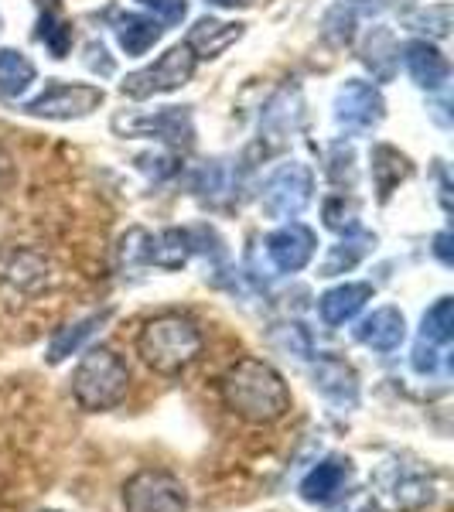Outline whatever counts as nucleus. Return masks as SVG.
I'll return each mask as SVG.
<instances>
[{
	"instance_id": "obj_22",
	"label": "nucleus",
	"mask_w": 454,
	"mask_h": 512,
	"mask_svg": "<svg viewBox=\"0 0 454 512\" xmlns=\"http://www.w3.org/2000/svg\"><path fill=\"white\" fill-rule=\"evenodd\" d=\"M373 246H376V236L362 233V229L359 233L342 236V243H335L332 250H328L325 263H321V277H338V274H345V270L359 267V263L373 253Z\"/></svg>"
},
{
	"instance_id": "obj_30",
	"label": "nucleus",
	"mask_w": 454,
	"mask_h": 512,
	"mask_svg": "<svg viewBox=\"0 0 454 512\" xmlns=\"http://www.w3.org/2000/svg\"><path fill=\"white\" fill-rule=\"evenodd\" d=\"M441 366H448V349H444V345H431V342H417V349H414L417 373L434 376V373H441Z\"/></svg>"
},
{
	"instance_id": "obj_32",
	"label": "nucleus",
	"mask_w": 454,
	"mask_h": 512,
	"mask_svg": "<svg viewBox=\"0 0 454 512\" xmlns=\"http://www.w3.org/2000/svg\"><path fill=\"white\" fill-rule=\"evenodd\" d=\"M434 253L441 256V263H451V233H441L434 239Z\"/></svg>"
},
{
	"instance_id": "obj_31",
	"label": "nucleus",
	"mask_w": 454,
	"mask_h": 512,
	"mask_svg": "<svg viewBox=\"0 0 454 512\" xmlns=\"http://www.w3.org/2000/svg\"><path fill=\"white\" fill-rule=\"evenodd\" d=\"M147 11H154L164 24H181L188 14V0H140Z\"/></svg>"
},
{
	"instance_id": "obj_6",
	"label": "nucleus",
	"mask_w": 454,
	"mask_h": 512,
	"mask_svg": "<svg viewBox=\"0 0 454 512\" xmlns=\"http://www.w3.org/2000/svg\"><path fill=\"white\" fill-rule=\"evenodd\" d=\"M195 62L198 59L188 52L185 45H175V48H168V52H164L154 65L130 72V76L120 82V89H123V96H130V99L171 93V89H181L188 79L195 76Z\"/></svg>"
},
{
	"instance_id": "obj_26",
	"label": "nucleus",
	"mask_w": 454,
	"mask_h": 512,
	"mask_svg": "<svg viewBox=\"0 0 454 512\" xmlns=\"http://www.w3.org/2000/svg\"><path fill=\"white\" fill-rule=\"evenodd\" d=\"M454 335V301L451 297H441L431 311L424 315V325H420V342H431V345H444L448 349Z\"/></svg>"
},
{
	"instance_id": "obj_29",
	"label": "nucleus",
	"mask_w": 454,
	"mask_h": 512,
	"mask_svg": "<svg viewBox=\"0 0 454 512\" xmlns=\"http://www.w3.org/2000/svg\"><path fill=\"white\" fill-rule=\"evenodd\" d=\"M417 31H431L434 38H444L451 31V4H434V7H427V11H420L414 21Z\"/></svg>"
},
{
	"instance_id": "obj_15",
	"label": "nucleus",
	"mask_w": 454,
	"mask_h": 512,
	"mask_svg": "<svg viewBox=\"0 0 454 512\" xmlns=\"http://www.w3.org/2000/svg\"><path fill=\"white\" fill-rule=\"evenodd\" d=\"M369 301H373V284H338L318 297V315L328 328H338L356 318Z\"/></svg>"
},
{
	"instance_id": "obj_11",
	"label": "nucleus",
	"mask_w": 454,
	"mask_h": 512,
	"mask_svg": "<svg viewBox=\"0 0 454 512\" xmlns=\"http://www.w3.org/2000/svg\"><path fill=\"white\" fill-rule=\"evenodd\" d=\"M315 250H318V236L311 233L304 222H294V219L284 222V226L267 236V256L280 274H297V270H304L315 260Z\"/></svg>"
},
{
	"instance_id": "obj_17",
	"label": "nucleus",
	"mask_w": 454,
	"mask_h": 512,
	"mask_svg": "<svg viewBox=\"0 0 454 512\" xmlns=\"http://www.w3.org/2000/svg\"><path fill=\"white\" fill-rule=\"evenodd\" d=\"M356 338L373 352H396L403 345V338H407V318L396 308H376L356 328Z\"/></svg>"
},
{
	"instance_id": "obj_16",
	"label": "nucleus",
	"mask_w": 454,
	"mask_h": 512,
	"mask_svg": "<svg viewBox=\"0 0 454 512\" xmlns=\"http://www.w3.org/2000/svg\"><path fill=\"white\" fill-rule=\"evenodd\" d=\"M243 38V24L236 21H216V18H202L195 21V28L188 31L185 48L195 59H219L229 45Z\"/></svg>"
},
{
	"instance_id": "obj_10",
	"label": "nucleus",
	"mask_w": 454,
	"mask_h": 512,
	"mask_svg": "<svg viewBox=\"0 0 454 512\" xmlns=\"http://www.w3.org/2000/svg\"><path fill=\"white\" fill-rule=\"evenodd\" d=\"M113 127L120 134L130 137H154L164 140V144H175V147H188L195 140V127H192V113L188 106H164V110H154L147 117H120Z\"/></svg>"
},
{
	"instance_id": "obj_27",
	"label": "nucleus",
	"mask_w": 454,
	"mask_h": 512,
	"mask_svg": "<svg viewBox=\"0 0 454 512\" xmlns=\"http://www.w3.org/2000/svg\"><path fill=\"white\" fill-rule=\"evenodd\" d=\"M35 35H38L41 45L48 48V55H52V59H65V55H69V48H72V28L59 18V14H52V11L41 14Z\"/></svg>"
},
{
	"instance_id": "obj_5",
	"label": "nucleus",
	"mask_w": 454,
	"mask_h": 512,
	"mask_svg": "<svg viewBox=\"0 0 454 512\" xmlns=\"http://www.w3.org/2000/svg\"><path fill=\"white\" fill-rule=\"evenodd\" d=\"M127 512H188V489L178 475L161 468H144L123 485Z\"/></svg>"
},
{
	"instance_id": "obj_8",
	"label": "nucleus",
	"mask_w": 454,
	"mask_h": 512,
	"mask_svg": "<svg viewBox=\"0 0 454 512\" xmlns=\"http://www.w3.org/2000/svg\"><path fill=\"white\" fill-rule=\"evenodd\" d=\"M383 117H386L383 93L376 86H369V82L349 79L335 93V123L345 134L352 137L369 134V130H376L383 123Z\"/></svg>"
},
{
	"instance_id": "obj_19",
	"label": "nucleus",
	"mask_w": 454,
	"mask_h": 512,
	"mask_svg": "<svg viewBox=\"0 0 454 512\" xmlns=\"http://www.w3.org/2000/svg\"><path fill=\"white\" fill-rule=\"evenodd\" d=\"M349 475H352L349 461H342V458L321 461V465H315L308 475L301 478V499L325 506V502H332L335 495L349 485Z\"/></svg>"
},
{
	"instance_id": "obj_24",
	"label": "nucleus",
	"mask_w": 454,
	"mask_h": 512,
	"mask_svg": "<svg viewBox=\"0 0 454 512\" xmlns=\"http://www.w3.org/2000/svg\"><path fill=\"white\" fill-rule=\"evenodd\" d=\"M35 82V62L18 48H0V93L18 99Z\"/></svg>"
},
{
	"instance_id": "obj_34",
	"label": "nucleus",
	"mask_w": 454,
	"mask_h": 512,
	"mask_svg": "<svg viewBox=\"0 0 454 512\" xmlns=\"http://www.w3.org/2000/svg\"><path fill=\"white\" fill-rule=\"evenodd\" d=\"M45 512H55V509H45Z\"/></svg>"
},
{
	"instance_id": "obj_3",
	"label": "nucleus",
	"mask_w": 454,
	"mask_h": 512,
	"mask_svg": "<svg viewBox=\"0 0 454 512\" xmlns=\"http://www.w3.org/2000/svg\"><path fill=\"white\" fill-rule=\"evenodd\" d=\"M130 390V366L113 349H89L72 369V400L86 414H106L120 407Z\"/></svg>"
},
{
	"instance_id": "obj_14",
	"label": "nucleus",
	"mask_w": 454,
	"mask_h": 512,
	"mask_svg": "<svg viewBox=\"0 0 454 512\" xmlns=\"http://www.w3.org/2000/svg\"><path fill=\"white\" fill-rule=\"evenodd\" d=\"M311 379H315V390L325 400L338 403V407H356L359 403V376L345 359L321 355L315 366H311Z\"/></svg>"
},
{
	"instance_id": "obj_9",
	"label": "nucleus",
	"mask_w": 454,
	"mask_h": 512,
	"mask_svg": "<svg viewBox=\"0 0 454 512\" xmlns=\"http://www.w3.org/2000/svg\"><path fill=\"white\" fill-rule=\"evenodd\" d=\"M376 489L393 509L414 512L434 499V478L431 472H420V468L403 465V461H386L376 472Z\"/></svg>"
},
{
	"instance_id": "obj_21",
	"label": "nucleus",
	"mask_w": 454,
	"mask_h": 512,
	"mask_svg": "<svg viewBox=\"0 0 454 512\" xmlns=\"http://www.w3.org/2000/svg\"><path fill=\"white\" fill-rule=\"evenodd\" d=\"M161 35H164V28L158 18H147V14H120L117 18V41L130 59L151 52Z\"/></svg>"
},
{
	"instance_id": "obj_4",
	"label": "nucleus",
	"mask_w": 454,
	"mask_h": 512,
	"mask_svg": "<svg viewBox=\"0 0 454 512\" xmlns=\"http://www.w3.org/2000/svg\"><path fill=\"white\" fill-rule=\"evenodd\" d=\"M311 192H315V178L304 164H280L267 175L260 188V205L270 219L277 222H291L308 209Z\"/></svg>"
},
{
	"instance_id": "obj_28",
	"label": "nucleus",
	"mask_w": 454,
	"mask_h": 512,
	"mask_svg": "<svg viewBox=\"0 0 454 512\" xmlns=\"http://www.w3.org/2000/svg\"><path fill=\"white\" fill-rule=\"evenodd\" d=\"M321 216H325V226L338 236L359 233V209H356V202H349L345 195L328 198L325 209H321Z\"/></svg>"
},
{
	"instance_id": "obj_12",
	"label": "nucleus",
	"mask_w": 454,
	"mask_h": 512,
	"mask_svg": "<svg viewBox=\"0 0 454 512\" xmlns=\"http://www.w3.org/2000/svg\"><path fill=\"white\" fill-rule=\"evenodd\" d=\"M52 280V263L48 256L28 246H7L0 250V284H7L18 294H38Z\"/></svg>"
},
{
	"instance_id": "obj_20",
	"label": "nucleus",
	"mask_w": 454,
	"mask_h": 512,
	"mask_svg": "<svg viewBox=\"0 0 454 512\" xmlns=\"http://www.w3.org/2000/svg\"><path fill=\"white\" fill-rule=\"evenodd\" d=\"M369 175H373V185L379 192V202H386L400 181L410 178V161L403 158L396 147L390 144H376L373 151H369Z\"/></svg>"
},
{
	"instance_id": "obj_23",
	"label": "nucleus",
	"mask_w": 454,
	"mask_h": 512,
	"mask_svg": "<svg viewBox=\"0 0 454 512\" xmlns=\"http://www.w3.org/2000/svg\"><path fill=\"white\" fill-rule=\"evenodd\" d=\"M106 318H110V311H99V315H89V318H82V321H72V325H65L62 332L55 335L52 342H48L45 359L52 362V366H59V362H65L72 352H79V349H82V342H86V338L93 335Z\"/></svg>"
},
{
	"instance_id": "obj_2",
	"label": "nucleus",
	"mask_w": 454,
	"mask_h": 512,
	"mask_svg": "<svg viewBox=\"0 0 454 512\" xmlns=\"http://www.w3.org/2000/svg\"><path fill=\"white\" fill-rule=\"evenodd\" d=\"M202 349V328L181 311H161V315L147 318L137 332V355L158 376H181L195 366Z\"/></svg>"
},
{
	"instance_id": "obj_1",
	"label": "nucleus",
	"mask_w": 454,
	"mask_h": 512,
	"mask_svg": "<svg viewBox=\"0 0 454 512\" xmlns=\"http://www.w3.org/2000/svg\"><path fill=\"white\" fill-rule=\"evenodd\" d=\"M219 400L229 414L253 427L277 424L291 414V390H287L284 376L257 355L236 359L219 376Z\"/></svg>"
},
{
	"instance_id": "obj_13",
	"label": "nucleus",
	"mask_w": 454,
	"mask_h": 512,
	"mask_svg": "<svg viewBox=\"0 0 454 512\" xmlns=\"http://www.w3.org/2000/svg\"><path fill=\"white\" fill-rule=\"evenodd\" d=\"M195 253V233L192 229H164V233L151 236L140 233V256L144 267H161V270H181Z\"/></svg>"
},
{
	"instance_id": "obj_33",
	"label": "nucleus",
	"mask_w": 454,
	"mask_h": 512,
	"mask_svg": "<svg viewBox=\"0 0 454 512\" xmlns=\"http://www.w3.org/2000/svg\"><path fill=\"white\" fill-rule=\"evenodd\" d=\"M209 4H216V7H246L250 0H209Z\"/></svg>"
},
{
	"instance_id": "obj_18",
	"label": "nucleus",
	"mask_w": 454,
	"mask_h": 512,
	"mask_svg": "<svg viewBox=\"0 0 454 512\" xmlns=\"http://www.w3.org/2000/svg\"><path fill=\"white\" fill-rule=\"evenodd\" d=\"M403 65H407L410 79H414L420 89H441L451 76L448 59L437 52L431 41H410V45L403 48Z\"/></svg>"
},
{
	"instance_id": "obj_25",
	"label": "nucleus",
	"mask_w": 454,
	"mask_h": 512,
	"mask_svg": "<svg viewBox=\"0 0 454 512\" xmlns=\"http://www.w3.org/2000/svg\"><path fill=\"white\" fill-rule=\"evenodd\" d=\"M362 62L373 69L376 79H390L396 72V62H400V48H396L393 31L386 28H373L366 35V45H362Z\"/></svg>"
},
{
	"instance_id": "obj_7",
	"label": "nucleus",
	"mask_w": 454,
	"mask_h": 512,
	"mask_svg": "<svg viewBox=\"0 0 454 512\" xmlns=\"http://www.w3.org/2000/svg\"><path fill=\"white\" fill-rule=\"evenodd\" d=\"M99 103H103V89L99 86L52 79L28 106H24V113L45 117V120H76V117H89Z\"/></svg>"
}]
</instances>
